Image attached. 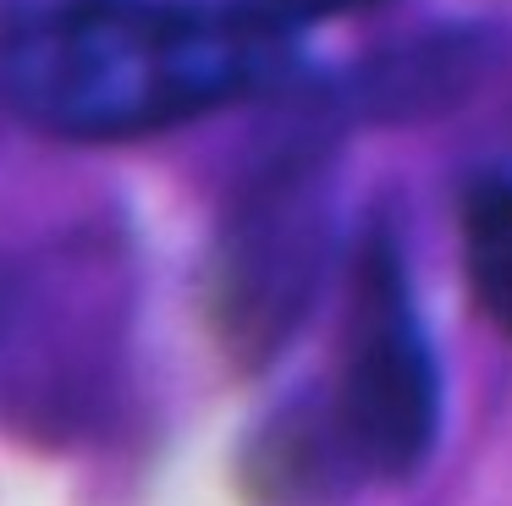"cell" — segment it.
Returning a JSON list of instances; mask_svg holds the SVG:
<instances>
[{"instance_id":"4","label":"cell","mask_w":512,"mask_h":506,"mask_svg":"<svg viewBox=\"0 0 512 506\" xmlns=\"http://www.w3.org/2000/svg\"><path fill=\"white\" fill-rule=\"evenodd\" d=\"M358 484L325 402H298L276 413L243 451V490L265 506H320Z\"/></svg>"},{"instance_id":"5","label":"cell","mask_w":512,"mask_h":506,"mask_svg":"<svg viewBox=\"0 0 512 506\" xmlns=\"http://www.w3.org/2000/svg\"><path fill=\"white\" fill-rule=\"evenodd\" d=\"M463 275L479 314L512 336V176H479L463 193Z\"/></svg>"},{"instance_id":"6","label":"cell","mask_w":512,"mask_h":506,"mask_svg":"<svg viewBox=\"0 0 512 506\" xmlns=\"http://www.w3.org/2000/svg\"><path fill=\"white\" fill-rule=\"evenodd\" d=\"M364 6H380V0H259V11L276 17L281 28H309V22H331V17H347V11H364Z\"/></svg>"},{"instance_id":"1","label":"cell","mask_w":512,"mask_h":506,"mask_svg":"<svg viewBox=\"0 0 512 506\" xmlns=\"http://www.w3.org/2000/svg\"><path fill=\"white\" fill-rule=\"evenodd\" d=\"M292 28L243 6L45 0L0 28V105L67 143H127L276 88Z\"/></svg>"},{"instance_id":"3","label":"cell","mask_w":512,"mask_h":506,"mask_svg":"<svg viewBox=\"0 0 512 506\" xmlns=\"http://www.w3.org/2000/svg\"><path fill=\"white\" fill-rule=\"evenodd\" d=\"M292 143L232 198L210 264V325L226 358L259 369L292 341L309 314L325 264V193L320 160Z\"/></svg>"},{"instance_id":"2","label":"cell","mask_w":512,"mask_h":506,"mask_svg":"<svg viewBox=\"0 0 512 506\" xmlns=\"http://www.w3.org/2000/svg\"><path fill=\"white\" fill-rule=\"evenodd\" d=\"M358 479L397 484L424 468L441 429V369L419 325L402 242L369 226L347 275L336 380L320 396Z\"/></svg>"}]
</instances>
